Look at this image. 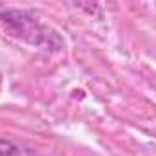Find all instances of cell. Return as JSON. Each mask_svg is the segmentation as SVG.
<instances>
[{"label":"cell","mask_w":156,"mask_h":156,"mask_svg":"<svg viewBox=\"0 0 156 156\" xmlns=\"http://www.w3.org/2000/svg\"><path fill=\"white\" fill-rule=\"evenodd\" d=\"M0 22L11 33V37L24 40L27 44H33L37 47H45L47 51L49 49L58 51L64 45V42L58 37L56 31H53L49 26L42 24L38 18H35L27 11L2 9L0 11Z\"/></svg>","instance_id":"1"},{"label":"cell","mask_w":156,"mask_h":156,"mask_svg":"<svg viewBox=\"0 0 156 156\" xmlns=\"http://www.w3.org/2000/svg\"><path fill=\"white\" fill-rule=\"evenodd\" d=\"M16 151H18V147H16V145H13L11 142H7V140H2V138H0V156L16 154Z\"/></svg>","instance_id":"2"}]
</instances>
